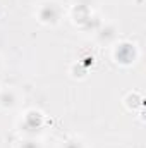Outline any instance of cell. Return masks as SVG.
<instances>
[{
    "mask_svg": "<svg viewBox=\"0 0 146 148\" xmlns=\"http://www.w3.org/2000/svg\"><path fill=\"white\" fill-rule=\"evenodd\" d=\"M65 148H81L79 143H76V141H71V143H67V147Z\"/></svg>",
    "mask_w": 146,
    "mask_h": 148,
    "instance_id": "obj_1",
    "label": "cell"
}]
</instances>
